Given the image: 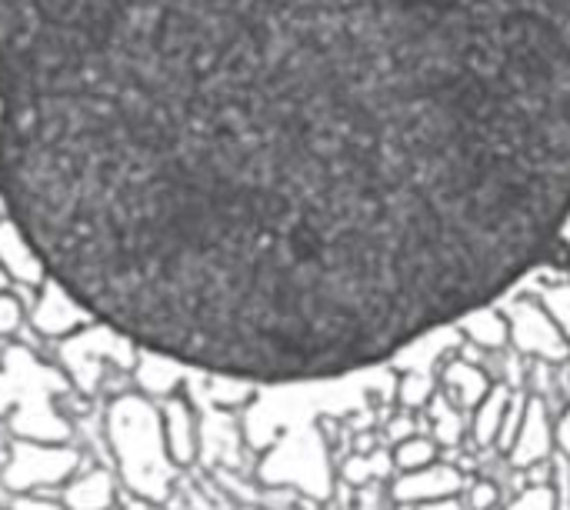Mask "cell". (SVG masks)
<instances>
[{"label":"cell","mask_w":570,"mask_h":510,"mask_svg":"<svg viewBox=\"0 0 570 510\" xmlns=\"http://www.w3.org/2000/svg\"><path fill=\"white\" fill-rule=\"evenodd\" d=\"M20 324V304L10 294H0V334H10Z\"/></svg>","instance_id":"cell-7"},{"label":"cell","mask_w":570,"mask_h":510,"mask_svg":"<svg viewBox=\"0 0 570 510\" xmlns=\"http://www.w3.org/2000/svg\"><path fill=\"white\" fill-rule=\"evenodd\" d=\"M20 510H57V508H50V504H40V501H23V504H20Z\"/></svg>","instance_id":"cell-8"},{"label":"cell","mask_w":570,"mask_h":510,"mask_svg":"<svg viewBox=\"0 0 570 510\" xmlns=\"http://www.w3.org/2000/svg\"><path fill=\"white\" fill-rule=\"evenodd\" d=\"M0 267L7 271V277H23V281H43L47 277L33 247L27 244V237L20 234V227L10 217L0 224Z\"/></svg>","instance_id":"cell-5"},{"label":"cell","mask_w":570,"mask_h":510,"mask_svg":"<svg viewBox=\"0 0 570 510\" xmlns=\"http://www.w3.org/2000/svg\"><path fill=\"white\" fill-rule=\"evenodd\" d=\"M33 327L47 337H70L73 331H80L87 321H94L60 284H53L47 277V287L40 291V301L33 307Z\"/></svg>","instance_id":"cell-4"},{"label":"cell","mask_w":570,"mask_h":510,"mask_svg":"<svg viewBox=\"0 0 570 510\" xmlns=\"http://www.w3.org/2000/svg\"><path fill=\"white\" fill-rule=\"evenodd\" d=\"M77 468V454L60 444L23 441L13 448V458L3 468V484L10 491H30L63 481Z\"/></svg>","instance_id":"cell-3"},{"label":"cell","mask_w":570,"mask_h":510,"mask_svg":"<svg viewBox=\"0 0 570 510\" xmlns=\"http://www.w3.org/2000/svg\"><path fill=\"white\" fill-rule=\"evenodd\" d=\"M110 481L104 471H94L87 478H77V484L67 491V508L70 510H107L110 508Z\"/></svg>","instance_id":"cell-6"},{"label":"cell","mask_w":570,"mask_h":510,"mask_svg":"<svg viewBox=\"0 0 570 510\" xmlns=\"http://www.w3.org/2000/svg\"><path fill=\"white\" fill-rule=\"evenodd\" d=\"M0 197L140 351L341 377L570 220V0H0Z\"/></svg>","instance_id":"cell-1"},{"label":"cell","mask_w":570,"mask_h":510,"mask_svg":"<svg viewBox=\"0 0 570 510\" xmlns=\"http://www.w3.org/2000/svg\"><path fill=\"white\" fill-rule=\"evenodd\" d=\"M110 444L120 461V471L127 484L140 498H164V478H160V431L157 418L140 398H120L110 408Z\"/></svg>","instance_id":"cell-2"}]
</instances>
